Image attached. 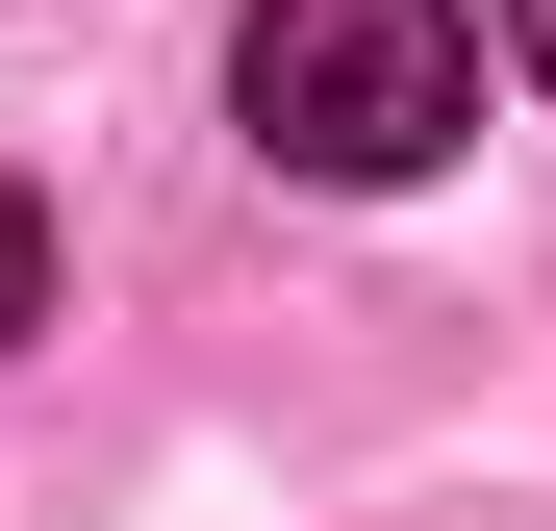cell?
<instances>
[{
	"instance_id": "1",
	"label": "cell",
	"mask_w": 556,
	"mask_h": 531,
	"mask_svg": "<svg viewBox=\"0 0 556 531\" xmlns=\"http://www.w3.org/2000/svg\"><path fill=\"white\" fill-rule=\"evenodd\" d=\"M228 102L278 177H329V203H380L481 127V0H253L228 26Z\"/></svg>"
},
{
	"instance_id": "2",
	"label": "cell",
	"mask_w": 556,
	"mask_h": 531,
	"mask_svg": "<svg viewBox=\"0 0 556 531\" xmlns=\"http://www.w3.org/2000/svg\"><path fill=\"white\" fill-rule=\"evenodd\" d=\"M26 329H51V203L0 177V354H26Z\"/></svg>"
},
{
	"instance_id": "3",
	"label": "cell",
	"mask_w": 556,
	"mask_h": 531,
	"mask_svg": "<svg viewBox=\"0 0 556 531\" xmlns=\"http://www.w3.org/2000/svg\"><path fill=\"white\" fill-rule=\"evenodd\" d=\"M506 76H556V0H506Z\"/></svg>"
}]
</instances>
